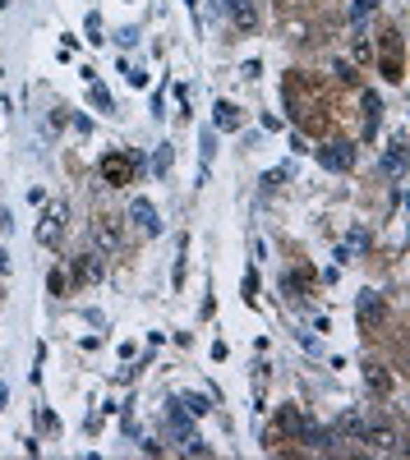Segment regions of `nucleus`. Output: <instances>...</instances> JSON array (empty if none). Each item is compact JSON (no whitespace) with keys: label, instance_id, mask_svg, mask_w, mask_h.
I'll use <instances>...</instances> for the list:
<instances>
[{"label":"nucleus","instance_id":"nucleus-14","mask_svg":"<svg viewBox=\"0 0 410 460\" xmlns=\"http://www.w3.org/2000/svg\"><path fill=\"white\" fill-rule=\"evenodd\" d=\"M365 424H369V415H365V410H346V415H341V424H337V438H351V442H360Z\"/></svg>","mask_w":410,"mask_h":460},{"label":"nucleus","instance_id":"nucleus-20","mask_svg":"<svg viewBox=\"0 0 410 460\" xmlns=\"http://www.w3.org/2000/svg\"><path fill=\"white\" fill-rule=\"evenodd\" d=\"M180 405H185L194 419H203V415L212 410V401H208V396H199V391H189V396H180Z\"/></svg>","mask_w":410,"mask_h":460},{"label":"nucleus","instance_id":"nucleus-8","mask_svg":"<svg viewBox=\"0 0 410 460\" xmlns=\"http://www.w3.org/2000/svg\"><path fill=\"white\" fill-rule=\"evenodd\" d=\"M167 433H171L176 442H185L189 433H194V415L180 405V396H171V401H167Z\"/></svg>","mask_w":410,"mask_h":460},{"label":"nucleus","instance_id":"nucleus-24","mask_svg":"<svg viewBox=\"0 0 410 460\" xmlns=\"http://www.w3.org/2000/svg\"><path fill=\"white\" fill-rule=\"evenodd\" d=\"M369 14H374V0H355V5H351V23H355V28H365Z\"/></svg>","mask_w":410,"mask_h":460},{"label":"nucleus","instance_id":"nucleus-7","mask_svg":"<svg viewBox=\"0 0 410 460\" xmlns=\"http://www.w3.org/2000/svg\"><path fill=\"white\" fill-rule=\"evenodd\" d=\"M129 221L143 230V235H162V217H157L153 198H129Z\"/></svg>","mask_w":410,"mask_h":460},{"label":"nucleus","instance_id":"nucleus-33","mask_svg":"<svg viewBox=\"0 0 410 460\" xmlns=\"http://www.w3.org/2000/svg\"><path fill=\"white\" fill-rule=\"evenodd\" d=\"M5 276H10V253L0 249V281H5Z\"/></svg>","mask_w":410,"mask_h":460},{"label":"nucleus","instance_id":"nucleus-30","mask_svg":"<svg viewBox=\"0 0 410 460\" xmlns=\"http://www.w3.org/2000/svg\"><path fill=\"white\" fill-rule=\"evenodd\" d=\"M115 42H120V46H134V42H139V28H120V33H115Z\"/></svg>","mask_w":410,"mask_h":460},{"label":"nucleus","instance_id":"nucleus-10","mask_svg":"<svg viewBox=\"0 0 410 460\" xmlns=\"http://www.w3.org/2000/svg\"><path fill=\"white\" fill-rule=\"evenodd\" d=\"M383 171H388L392 180H401V175H406V129H397V134H392L388 152H383Z\"/></svg>","mask_w":410,"mask_h":460},{"label":"nucleus","instance_id":"nucleus-12","mask_svg":"<svg viewBox=\"0 0 410 460\" xmlns=\"http://www.w3.org/2000/svg\"><path fill=\"white\" fill-rule=\"evenodd\" d=\"M226 10H231V19H235V28L240 33H254L258 28V10H254V0H222Z\"/></svg>","mask_w":410,"mask_h":460},{"label":"nucleus","instance_id":"nucleus-21","mask_svg":"<svg viewBox=\"0 0 410 460\" xmlns=\"http://www.w3.org/2000/svg\"><path fill=\"white\" fill-rule=\"evenodd\" d=\"M185 253H189V240L180 235V240H176V272H171V285H176V290L185 285Z\"/></svg>","mask_w":410,"mask_h":460},{"label":"nucleus","instance_id":"nucleus-11","mask_svg":"<svg viewBox=\"0 0 410 460\" xmlns=\"http://www.w3.org/2000/svg\"><path fill=\"white\" fill-rule=\"evenodd\" d=\"M69 272H74V281H78V285L101 281V253L92 249V253H78V258H69Z\"/></svg>","mask_w":410,"mask_h":460},{"label":"nucleus","instance_id":"nucleus-4","mask_svg":"<svg viewBox=\"0 0 410 460\" xmlns=\"http://www.w3.org/2000/svg\"><path fill=\"white\" fill-rule=\"evenodd\" d=\"M92 249H97V253H120L125 249V235H120V221H115V217H97V221H92Z\"/></svg>","mask_w":410,"mask_h":460},{"label":"nucleus","instance_id":"nucleus-6","mask_svg":"<svg viewBox=\"0 0 410 460\" xmlns=\"http://www.w3.org/2000/svg\"><path fill=\"white\" fill-rule=\"evenodd\" d=\"M365 387H369V396H374V401H388L392 387H397V378L388 373V364H374V359H369V364H365Z\"/></svg>","mask_w":410,"mask_h":460},{"label":"nucleus","instance_id":"nucleus-2","mask_svg":"<svg viewBox=\"0 0 410 460\" xmlns=\"http://www.w3.org/2000/svg\"><path fill=\"white\" fill-rule=\"evenodd\" d=\"M313 157H318V166H327V171H337V175L355 166V148H351L346 138H327V143H318V148H313Z\"/></svg>","mask_w":410,"mask_h":460},{"label":"nucleus","instance_id":"nucleus-28","mask_svg":"<svg viewBox=\"0 0 410 460\" xmlns=\"http://www.w3.org/2000/svg\"><path fill=\"white\" fill-rule=\"evenodd\" d=\"M332 74L341 78V83H355V78H360V74H355V65H346V60H337V65H332Z\"/></svg>","mask_w":410,"mask_h":460},{"label":"nucleus","instance_id":"nucleus-34","mask_svg":"<svg viewBox=\"0 0 410 460\" xmlns=\"http://www.w3.org/2000/svg\"><path fill=\"white\" fill-rule=\"evenodd\" d=\"M10 226H14V221H10V212L0 208V235H5V230H10Z\"/></svg>","mask_w":410,"mask_h":460},{"label":"nucleus","instance_id":"nucleus-19","mask_svg":"<svg viewBox=\"0 0 410 460\" xmlns=\"http://www.w3.org/2000/svg\"><path fill=\"white\" fill-rule=\"evenodd\" d=\"M351 55L360 60V65H369L374 60V46H369V37H365V28H355V42H351Z\"/></svg>","mask_w":410,"mask_h":460},{"label":"nucleus","instance_id":"nucleus-9","mask_svg":"<svg viewBox=\"0 0 410 460\" xmlns=\"http://www.w3.org/2000/svg\"><path fill=\"white\" fill-rule=\"evenodd\" d=\"M60 230H65V203H51L42 212V221H37V244H56Z\"/></svg>","mask_w":410,"mask_h":460},{"label":"nucleus","instance_id":"nucleus-5","mask_svg":"<svg viewBox=\"0 0 410 460\" xmlns=\"http://www.w3.org/2000/svg\"><path fill=\"white\" fill-rule=\"evenodd\" d=\"M304 424H309V419L299 415V405H281V410H277V428H272V442H277V438H286V442H299V433H304Z\"/></svg>","mask_w":410,"mask_h":460},{"label":"nucleus","instance_id":"nucleus-3","mask_svg":"<svg viewBox=\"0 0 410 460\" xmlns=\"http://www.w3.org/2000/svg\"><path fill=\"white\" fill-rule=\"evenodd\" d=\"M97 175H101V185H111V189L129 185V175H134V161H129V152H106V157L97 161Z\"/></svg>","mask_w":410,"mask_h":460},{"label":"nucleus","instance_id":"nucleus-31","mask_svg":"<svg viewBox=\"0 0 410 460\" xmlns=\"http://www.w3.org/2000/svg\"><path fill=\"white\" fill-rule=\"evenodd\" d=\"M153 115H167V92H162V88L153 92Z\"/></svg>","mask_w":410,"mask_h":460},{"label":"nucleus","instance_id":"nucleus-22","mask_svg":"<svg viewBox=\"0 0 410 460\" xmlns=\"http://www.w3.org/2000/svg\"><path fill=\"white\" fill-rule=\"evenodd\" d=\"M212 157H217V129H203V138H199V166H208Z\"/></svg>","mask_w":410,"mask_h":460},{"label":"nucleus","instance_id":"nucleus-18","mask_svg":"<svg viewBox=\"0 0 410 460\" xmlns=\"http://www.w3.org/2000/svg\"><path fill=\"white\" fill-rule=\"evenodd\" d=\"M88 97H92V106H97V110H106V115H115V101H111V92L101 88L97 78H88Z\"/></svg>","mask_w":410,"mask_h":460},{"label":"nucleus","instance_id":"nucleus-27","mask_svg":"<svg viewBox=\"0 0 410 460\" xmlns=\"http://www.w3.org/2000/svg\"><path fill=\"white\" fill-rule=\"evenodd\" d=\"M83 33H88V42H92V46L101 42V19H97V14H88V19H83Z\"/></svg>","mask_w":410,"mask_h":460},{"label":"nucleus","instance_id":"nucleus-23","mask_svg":"<svg viewBox=\"0 0 410 460\" xmlns=\"http://www.w3.org/2000/svg\"><path fill=\"white\" fill-rule=\"evenodd\" d=\"M171 166H176V152H171V143H162V148H157V157H153V171H157V175H167Z\"/></svg>","mask_w":410,"mask_h":460},{"label":"nucleus","instance_id":"nucleus-1","mask_svg":"<svg viewBox=\"0 0 410 460\" xmlns=\"http://www.w3.org/2000/svg\"><path fill=\"white\" fill-rule=\"evenodd\" d=\"M355 322L365 336H378V331L388 327V299L378 295V290H360L355 295Z\"/></svg>","mask_w":410,"mask_h":460},{"label":"nucleus","instance_id":"nucleus-25","mask_svg":"<svg viewBox=\"0 0 410 460\" xmlns=\"http://www.w3.org/2000/svg\"><path fill=\"white\" fill-rule=\"evenodd\" d=\"M65 285H69V276L60 272V267H51V272H46V290H51V295H65Z\"/></svg>","mask_w":410,"mask_h":460},{"label":"nucleus","instance_id":"nucleus-15","mask_svg":"<svg viewBox=\"0 0 410 460\" xmlns=\"http://www.w3.org/2000/svg\"><path fill=\"white\" fill-rule=\"evenodd\" d=\"M309 281H313L309 267H299V272H281V295H286V299H299Z\"/></svg>","mask_w":410,"mask_h":460},{"label":"nucleus","instance_id":"nucleus-17","mask_svg":"<svg viewBox=\"0 0 410 460\" xmlns=\"http://www.w3.org/2000/svg\"><path fill=\"white\" fill-rule=\"evenodd\" d=\"M346 253H351V258H365L369 249H374V235H369L365 226H351V235H346V244H341Z\"/></svg>","mask_w":410,"mask_h":460},{"label":"nucleus","instance_id":"nucleus-13","mask_svg":"<svg viewBox=\"0 0 410 460\" xmlns=\"http://www.w3.org/2000/svg\"><path fill=\"white\" fill-rule=\"evenodd\" d=\"M360 106H365V138H378V120H383V97H378V92H365V97H360Z\"/></svg>","mask_w":410,"mask_h":460},{"label":"nucleus","instance_id":"nucleus-29","mask_svg":"<svg viewBox=\"0 0 410 460\" xmlns=\"http://www.w3.org/2000/svg\"><path fill=\"white\" fill-rule=\"evenodd\" d=\"M254 290H258V276L249 272V276H244V299H249V304H258V295H254Z\"/></svg>","mask_w":410,"mask_h":460},{"label":"nucleus","instance_id":"nucleus-26","mask_svg":"<svg viewBox=\"0 0 410 460\" xmlns=\"http://www.w3.org/2000/svg\"><path fill=\"white\" fill-rule=\"evenodd\" d=\"M180 451H185V456H212V447H208V442H199L194 433L185 438V447H180Z\"/></svg>","mask_w":410,"mask_h":460},{"label":"nucleus","instance_id":"nucleus-32","mask_svg":"<svg viewBox=\"0 0 410 460\" xmlns=\"http://www.w3.org/2000/svg\"><path fill=\"white\" fill-rule=\"evenodd\" d=\"M240 74H244V78H258V74H263V65H258V60H244Z\"/></svg>","mask_w":410,"mask_h":460},{"label":"nucleus","instance_id":"nucleus-16","mask_svg":"<svg viewBox=\"0 0 410 460\" xmlns=\"http://www.w3.org/2000/svg\"><path fill=\"white\" fill-rule=\"evenodd\" d=\"M212 129H240V106L235 101H217V110H212Z\"/></svg>","mask_w":410,"mask_h":460}]
</instances>
